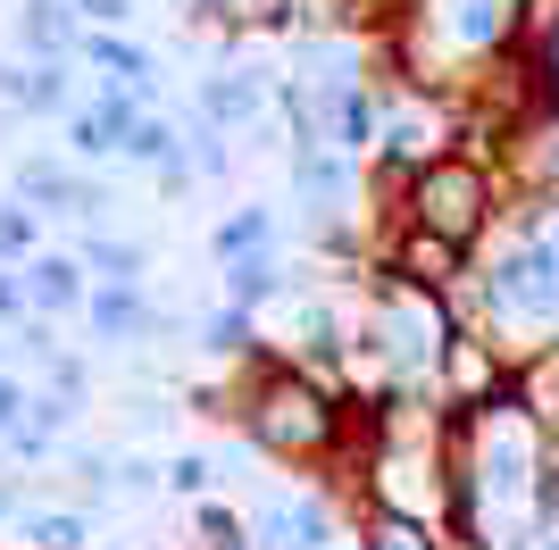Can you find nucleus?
Here are the masks:
<instances>
[{"label":"nucleus","instance_id":"obj_1","mask_svg":"<svg viewBox=\"0 0 559 550\" xmlns=\"http://www.w3.org/2000/svg\"><path fill=\"white\" fill-rule=\"evenodd\" d=\"M485 167H467V159H426L418 176V226L426 234H443V242H467V234L485 226Z\"/></svg>","mask_w":559,"mask_h":550},{"label":"nucleus","instance_id":"obj_2","mask_svg":"<svg viewBox=\"0 0 559 550\" xmlns=\"http://www.w3.org/2000/svg\"><path fill=\"white\" fill-rule=\"evenodd\" d=\"M492 318H559V251L526 242L492 267Z\"/></svg>","mask_w":559,"mask_h":550},{"label":"nucleus","instance_id":"obj_3","mask_svg":"<svg viewBox=\"0 0 559 550\" xmlns=\"http://www.w3.org/2000/svg\"><path fill=\"white\" fill-rule=\"evenodd\" d=\"M251 426H259L267 451H318V442L334 434V409L309 384H267V392H259V409H251Z\"/></svg>","mask_w":559,"mask_h":550},{"label":"nucleus","instance_id":"obj_4","mask_svg":"<svg viewBox=\"0 0 559 550\" xmlns=\"http://www.w3.org/2000/svg\"><path fill=\"white\" fill-rule=\"evenodd\" d=\"M384 334H393V359L426 367L435 350H443V318L426 309V292H393L384 300Z\"/></svg>","mask_w":559,"mask_h":550},{"label":"nucleus","instance_id":"obj_5","mask_svg":"<svg viewBox=\"0 0 559 550\" xmlns=\"http://www.w3.org/2000/svg\"><path fill=\"white\" fill-rule=\"evenodd\" d=\"M443 9V34L460 50H492V43H510V25H518V0H435Z\"/></svg>","mask_w":559,"mask_h":550},{"label":"nucleus","instance_id":"obj_6","mask_svg":"<svg viewBox=\"0 0 559 550\" xmlns=\"http://www.w3.org/2000/svg\"><path fill=\"white\" fill-rule=\"evenodd\" d=\"M142 117H134V100H100V109H84L68 125L75 134V151H126V134H134Z\"/></svg>","mask_w":559,"mask_h":550},{"label":"nucleus","instance_id":"obj_7","mask_svg":"<svg viewBox=\"0 0 559 550\" xmlns=\"http://www.w3.org/2000/svg\"><path fill=\"white\" fill-rule=\"evenodd\" d=\"M75 259H34V267H25V292H34V309H75V300H84V284H75Z\"/></svg>","mask_w":559,"mask_h":550},{"label":"nucleus","instance_id":"obj_8","mask_svg":"<svg viewBox=\"0 0 559 550\" xmlns=\"http://www.w3.org/2000/svg\"><path fill=\"white\" fill-rule=\"evenodd\" d=\"M259 534H267L259 550H318L326 517H318V509H267V517H259Z\"/></svg>","mask_w":559,"mask_h":550},{"label":"nucleus","instance_id":"obj_9","mask_svg":"<svg viewBox=\"0 0 559 550\" xmlns=\"http://www.w3.org/2000/svg\"><path fill=\"white\" fill-rule=\"evenodd\" d=\"M401 267H409V275H418V284H443V275L451 267H460V242H443V234H409V251H401Z\"/></svg>","mask_w":559,"mask_h":550},{"label":"nucleus","instance_id":"obj_10","mask_svg":"<svg viewBox=\"0 0 559 550\" xmlns=\"http://www.w3.org/2000/svg\"><path fill=\"white\" fill-rule=\"evenodd\" d=\"M0 92H9V100H25V109H59V100H68V84H59V68H0Z\"/></svg>","mask_w":559,"mask_h":550},{"label":"nucleus","instance_id":"obj_11","mask_svg":"<svg viewBox=\"0 0 559 550\" xmlns=\"http://www.w3.org/2000/svg\"><path fill=\"white\" fill-rule=\"evenodd\" d=\"M126 151H134L142 167H159V176H185V151H176V134H167V125H151V117L126 134Z\"/></svg>","mask_w":559,"mask_h":550},{"label":"nucleus","instance_id":"obj_12","mask_svg":"<svg viewBox=\"0 0 559 550\" xmlns=\"http://www.w3.org/2000/svg\"><path fill=\"white\" fill-rule=\"evenodd\" d=\"M201 109H210V125H234V117L259 109V84H251V75H226V84L201 92Z\"/></svg>","mask_w":559,"mask_h":550},{"label":"nucleus","instance_id":"obj_13","mask_svg":"<svg viewBox=\"0 0 559 550\" xmlns=\"http://www.w3.org/2000/svg\"><path fill=\"white\" fill-rule=\"evenodd\" d=\"M84 59L109 68V75H151V59H142L134 43H117V34H84Z\"/></svg>","mask_w":559,"mask_h":550},{"label":"nucleus","instance_id":"obj_14","mask_svg":"<svg viewBox=\"0 0 559 550\" xmlns=\"http://www.w3.org/2000/svg\"><path fill=\"white\" fill-rule=\"evenodd\" d=\"M17 542H34V550H75V542H84V517H17Z\"/></svg>","mask_w":559,"mask_h":550},{"label":"nucleus","instance_id":"obj_15","mask_svg":"<svg viewBox=\"0 0 559 550\" xmlns=\"http://www.w3.org/2000/svg\"><path fill=\"white\" fill-rule=\"evenodd\" d=\"M334 134H343V151H359V142L376 134V109H368V92H334Z\"/></svg>","mask_w":559,"mask_h":550},{"label":"nucleus","instance_id":"obj_16","mask_svg":"<svg viewBox=\"0 0 559 550\" xmlns=\"http://www.w3.org/2000/svg\"><path fill=\"white\" fill-rule=\"evenodd\" d=\"M259 242H267V217H259V208H242L234 226H217V259H259Z\"/></svg>","mask_w":559,"mask_h":550},{"label":"nucleus","instance_id":"obj_17","mask_svg":"<svg viewBox=\"0 0 559 550\" xmlns=\"http://www.w3.org/2000/svg\"><path fill=\"white\" fill-rule=\"evenodd\" d=\"M93 325H100V334H134V325H142V300L117 284V292H100V300H93Z\"/></svg>","mask_w":559,"mask_h":550},{"label":"nucleus","instance_id":"obj_18","mask_svg":"<svg viewBox=\"0 0 559 550\" xmlns=\"http://www.w3.org/2000/svg\"><path fill=\"white\" fill-rule=\"evenodd\" d=\"M25 43H34V50H59V43H68V9H59V0H34V17H25Z\"/></svg>","mask_w":559,"mask_h":550},{"label":"nucleus","instance_id":"obj_19","mask_svg":"<svg viewBox=\"0 0 559 550\" xmlns=\"http://www.w3.org/2000/svg\"><path fill=\"white\" fill-rule=\"evenodd\" d=\"M34 251V208H0V259Z\"/></svg>","mask_w":559,"mask_h":550},{"label":"nucleus","instance_id":"obj_20","mask_svg":"<svg viewBox=\"0 0 559 550\" xmlns=\"http://www.w3.org/2000/svg\"><path fill=\"white\" fill-rule=\"evenodd\" d=\"M276 292V259H242L234 267V300H267Z\"/></svg>","mask_w":559,"mask_h":550},{"label":"nucleus","instance_id":"obj_21","mask_svg":"<svg viewBox=\"0 0 559 550\" xmlns=\"http://www.w3.org/2000/svg\"><path fill=\"white\" fill-rule=\"evenodd\" d=\"M376 550H435V542H426V526H409V517H384V526H376Z\"/></svg>","mask_w":559,"mask_h":550},{"label":"nucleus","instance_id":"obj_22","mask_svg":"<svg viewBox=\"0 0 559 550\" xmlns=\"http://www.w3.org/2000/svg\"><path fill=\"white\" fill-rule=\"evenodd\" d=\"M93 267L109 275V284H134V251H126V242H93Z\"/></svg>","mask_w":559,"mask_h":550},{"label":"nucleus","instance_id":"obj_23","mask_svg":"<svg viewBox=\"0 0 559 550\" xmlns=\"http://www.w3.org/2000/svg\"><path fill=\"white\" fill-rule=\"evenodd\" d=\"M242 343H251V318H242V309L210 318V350H242Z\"/></svg>","mask_w":559,"mask_h":550},{"label":"nucleus","instance_id":"obj_24","mask_svg":"<svg viewBox=\"0 0 559 550\" xmlns=\"http://www.w3.org/2000/svg\"><path fill=\"white\" fill-rule=\"evenodd\" d=\"M201 526H210V542H217V550H242V517H234V509H210Z\"/></svg>","mask_w":559,"mask_h":550},{"label":"nucleus","instance_id":"obj_25","mask_svg":"<svg viewBox=\"0 0 559 550\" xmlns=\"http://www.w3.org/2000/svg\"><path fill=\"white\" fill-rule=\"evenodd\" d=\"M167 483H176V492H210V458H176V476H167Z\"/></svg>","mask_w":559,"mask_h":550},{"label":"nucleus","instance_id":"obj_26","mask_svg":"<svg viewBox=\"0 0 559 550\" xmlns=\"http://www.w3.org/2000/svg\"><path fill=\"white\" fill-rule=\"evenodd\" d=\"M25 409H34V400H25V392L9 384V375H0V426H9V434H17V426H25Z\"/></svg>","mask_w":559,"mask_h":550},{"label":"nucleus","instance_id":"obj_27","mask_svg":"<svg viewBox=\"0 0 559 550\" xmlns=\"http://www.w3.org/2000/svg\"><path fill=\"white\" fill-rule=\"evenodd\" d=\"M75 17H84V25H117V17H126V0H75Z\"/></svg>","mask_w":559,"mask_h":550},{"label":"nucleus","instance_id":"obj_28","mask_svg":"<svg viewBox=\"0 0 559 550\" xmlns=\"http://www.w3.org/2000/svg\"><path fill=\"white\" fill-rule=\"evenodd\" d=\"M25 300H34V292H25L17 275H0V318H25Z\"/></svg>","mask_w":559,"mask_h":550}]
</instances>
